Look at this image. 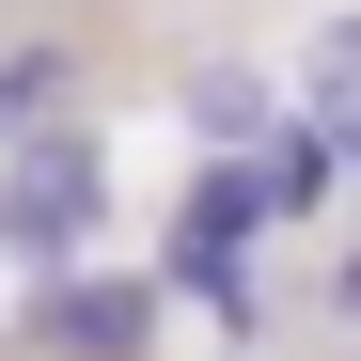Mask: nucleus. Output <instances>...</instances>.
Here are the masks:
<instances>
[{
  "label": "nucleus",
  "mask_w": 361,
  "mask_h": 361,
  "mask_svg": "<svg viewBox=\"0 0 361 361\" xmlns=\"http://www.w3.org/2000/svg\"><path fill=\"white\" fill-rule=\"evenodd\" d=\"M189 126H204V142H235V157H252V142H267V79H204V94H189Z\"/></svg>",
  "instance_id": "20e7f679"
},
{
  "label": "nucleus",
  "mask_w": 361,
  "mask_h": 361,
  "mask_svg": "<svg viewBox=\"0 0 361 361\" xmlns=\"http://www.w3.org/2000/svg\"><path fill=\"white\" fill-rule=\"evenodd\" d=\"M110 204V157L79 126H16V157H0V252H32V267H63L79 235Z\"/></svg>",
  "instance_id": "f257e3e1"
},
{
  "label": "nucleus",
  "mask_w": 361,
  "mask_h": 361,
  "mask_svg": "<svg viewBox=\"0 0 361 361\" xmlns=\"http://www.w3.org/2000/svg\"><path fill=\"white\" fill-rule=\"evenodd\" d=\"M47 94H63V47H16V63H0V142H16Z\"/></svg>",
  "instance_id": "39448f33"
},
{
  "label": "nucleus",
  "mask_w": 361,
  "mask_h": 361,
  "mask_svg": "<svg viewBox=\"0 0 361 361\" xmlns=\"http://www.w3.org/2000/svg\"><path fill=\"white\" fill-rule=\"evenodd\" d=\"M47 345H63V361H126L142 345V298L126 283H63V298H47Z\"/></svg>",
  "instance_id": "7ed1b4c3"
},
{
  "label": "nucleus",
  "mask_w": 361,
  "mask_h": 361,
  "mask_svg": "<svg viewBox=\"0 0 361 361\" xmlns=\"http://www.w3.org/2000/svg\"><path fill=\"white\" fill-rule=\"evenodd\" d=\"M267 220H283L267 173H252V157H204V173H189V220H173V252H252Z\"/></svg>",
  "instance_id": "f03ea898"
}]
</instances>
